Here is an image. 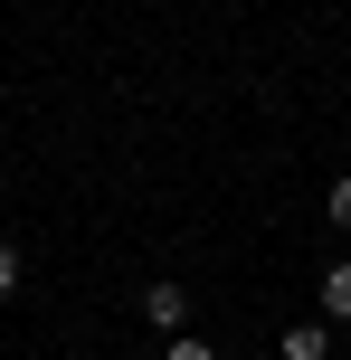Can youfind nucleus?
I'll return each instance as SVG.
<instances>
[{
    "mask_svg": "<svg viewBox=\"0 0 351 360\" xmlns=\"http://www.w3.org/2000/svg\"><path fill=\"white\" fill-rule=\"evenodd\" d=\"M143 323L152 332H190V285H143Z\"/></svg>",
    "mask_w": 351,
    "mask_h": 360,
    "instance_id": "f257e3e1",
    "label": "nucleus"
},
{
    "mask_svg": "<svg viewBox=\"0 0 351 360\" xmlns=\"http://www.w3.org/2000/svg\"><path fill=\"white\" fill-rule=\"evenodd\" d=\"M162 360H219V351H209L200 332H171V351H162Z\"/></svg>",
    "mask_w": 351,
    "mask_h": 360,
    "instance_id": "20e7f679",
    "label": "nucleus"
},
{
    "mask_svg": "<svg viewBox=\"0 0 351 360\" xmlns=\"http://www.w3.org/2000/svg\"><path fill=\"white\" fill-rule=\"evenodd\" d=\"M323 313H333V323H351V256L323 275Z\"/></svg>",
    "mask_w": 351,
    "mask_h": 360,
    "instance_id": "7ed1b4c3",
    "label": "nucleus"
},
{
    "mask_svg": "<svg viewBox=\"0 0 351 360\" xmlns=\"http://www.w3.org/2000/svg\"><path fill=\"white\" fill-rule=\"evenodd\" d=\"M10 294H19V247L0 237V304H10Z\"/></svg>",
    "mask_w": 351,
    "mask_h": 360,
    "instance_id": "39448f33",
    "label": "nucleus"
},
{
    "mask_svg": "<svg viewBox=\"0 0 351 360\" xmlns=\"http://www.w3.org/2000/svg\"><path fill=\"white\" fill-rule=\"evenodd\" d=\"M285 360H333V342H323V323H295V332H285Z\"/></svg>",
    "mask_w": 351,
    "mask_h": 360,
    "instance_id": "f03ea898",
    "label": "nucleus"
},
{
    "mask_svg": "<svg viewBox=\"0 0 351 360\" xmlns=\"http://www.w3.org/2000/svg\"><path fill=\"white\" fill-rule=\"evenodd\" d=\"M333 228H342V237H351V171H342V180H333Z\"/></svg>",
    "mask_w": 351,
    "mask_h": 360,
    "instance_id": "423d86ee",
    "label": "nucleus"
}]
</instances>
